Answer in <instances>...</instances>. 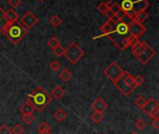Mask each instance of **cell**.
I'll return each mask as SVG.
<instances>
[{
	"instance_id": "17",
	"label": "cell",
	"mask_w": 159,
	"mask_h": 134,
	"mask_svg": "<svg viewBox=\"0 0 159 134\" xmlns=\"http://www.w3.org/2000/svg\"><path fill=\"white\" fill-rule=\"evenodd\" d=\"M5 19L7 22H13L19 20V15L12 8H9L7 11H5Z\"/></svg>"
},
{
	"instance_id": "26",
	"label": "cell",
	"mask_w": 159,
	"mask_h": 134,
	"mask_svg": "<svg viewBox=\"0 0 159 134\" xmlns=\"http://www.w3.org/2000/svg\"><path fill=\"white\" fill-rule=\"evenodd\" d=\"M134 83H135L136 88H138V87L143 86V85L145 83V79H144L141 75H138L137 76L134 77Z\"/></svg>"
},
{
	"instance_id": "9",
	"label": "cell",
	"mask_w": 159,
	"mask_h": 134,
	"mask_svg": "<svg viewBox=\"0 0 159 134\" xmlns=\"http://www.w3.org/2000/svg\"><path fill=\"white\" fill-rule=\"evenodd\" d=\"M156 54H157L156 50L146 43L143 51L140 54V56L137 58V60L143 64H147L156 56Z\"/></svg>"
},
{
	"instance_id": "8",
	"label": "cell",
	"mask_w": 159,
	"mask_h": 134,
	"mask_svg": "<svg viewBox=\"0 0 159 134\" xmlns=\"http://www.w3.org/2000/svg\"><path fill=\"white\" fill-rule=\"evenodd\" d=\"M142 110L148 115L151 118H159V104L154 98H150L146 100L144 105L143 106Z\"/></svg>"
},
{
	"instance_id": "11",
	"label": "cell",
	"mask_w": 159,
	"mask_h": 134,
	"mask_svg": "<svg viewBox=\"0 0 159 134\" xmlns=\"http://www.w3.org/2000/svg\"><path fill=\"white\" fill-rule=\"evenodd\" d=\"M146 32V28L144 27V25L143 23L137 22V21H132L129 25V33L130 35H133L135 37L140 38L144 33Z\"/></svg>"
},
{
	"instance_id": "36",
	"label": "cell",
	"mask_w": 159,
	"mask_h": 134,
	"mask_svg": "<svg viewBox=\"0 0 159 134\" xmlns=\"http://www.w3.org/2000/svg\"><path fill=\"white\" fill-rule=\"evenodd\" d=\"M139 41H140V38L135 37V36H133V35H129V40H128V42H129V47H133V46L136 45Z\"/></svg>"
},
{
	"instance_id": "37",
	"label": "cell",
	"mask_w": 159,
	"mask_h": 134,
	"mask_svg": "<svg viewBox=\"0 0 159 134\" xmlns=\"http://www.w3.org/2000/svg\"><path fill=\"white\" fill-rule=\"evenodd\" d=\"M7 3L9 4V6L11 7H18L20 5L21 0H8Z\"/></svg>"
},
{
	"instance_id": "38",
	"label": "cell",
	"mask_w": 159,
	"mask_h": 134,
	"mask_svg": "<svg viewBox=\"0 0 159 134\" xmlns=\"http://www.w3.org/2000/svg\"><path fill=\"white\" fill-rule=\"evenodd\" d=\"M151 126L157 130L159 129V118H153L152 122H151Z\"/></svg>"
},
{
	"instance_id": "4",
	"label": "cell",
	"mask_w": 159,
	"mask_h": 134,
	"mask_svg": "<svg viewBox=\"0 0 159 134\" xmlns=\"http://www.w3.org/2000/svg\"><path fill=\"white\" fill-rule=\"evenodd\" d=\"M107 3L118 4L121 10L131 18L135 13L144 11L150 6L147 0H109Z\"/></svg>"
},
{
	"instance_id": "34",
	"label": "cell",
	"mask_w": 159,
	"mask_h": 134,
	"mask_svg": "<svg viewBox=\"0 0 159 134\" xmlns=\"http://www.w3.org/2000/svg\"><path fill=\"white\" fill-rule=\"evenodd\" d=\"M135 126L137 127L138 130H143L146 127V122L143 119V118H139L136 122H135Z\"/></svg>"
},
{
	"instance_id": "42",
	"label": "cell",
	"mask_w": 159,
	"mask_h": 134,
	"mask_svg": "<svg viewBox=\"0 0 159 134\" xmlns=\"http://www.w3.org/2000/svg\"><path fill=\"white\" fill-rule=\"evenodd\" d=\"M38 1H40V2H42V1H44V0H38Z\"/></svg>"
},
{
	"instance_id": "20",
	"label": "cell",
	"mask_w": 159,
	"mask_h": 134,
	"mask_svg": "<svg viewBox=\"0 0 159 134\" xmlns=\"http://www.w3.org/2000/svg\"><path fill=\"white\" fill-rule=\"evenodd\" d=\"M72 76H73V74H72V72H70L68 69H63V70L60 73V75H59L60 79H61V80L64 81V82H68V81L72 78Z\"/></svg>"
},
{
	"instance_id": "39",
	"label": "cell",
	"mask_w": 159,
	"mask_h": 134,
	"mask_svg": "<svg viewBox=\"0 0 159 134\" xmlns=\"http://www.w3.org/2000/svg\"><path fill=\"white\" fill-rule=\"evenodd\" d=\"M107 18H108V20H114V19H116V15L110 10V9H108L106 12H105V14H104Z\"/></svg>"
},
{
	"instance_id": "28",
	"label": "cell",
	"mask_w": 159,
	"mask_h": 134,
	"mask_svg": "<svg viewBox=\"0 0 159 134\" xmlns=\"http://www.w3.org/2000/svg\"><path fill=\"white\" fill-rule=\"evenodd\" d=\"M49 68H50L53 72H58V71L61 69V63H60L58 61L54 60V61H52V62L49 63Z\"/></svg>"
},
{
	"instance_id": "16",
	"label": "cell",
	"mask_w": 159,
	"mask_h": 134,
	"mask_svg": "<svg viewBox=\"0 0 159 134\" xmlns=\"http://www.w3.org/2000/svg\"><path fill=\"white\" fill-rule=\"evenodd\" d=\"M50 95H51L52 98H55L56 100H61L65 95V90L61 86H56L52 90Z\"/></svg>"
},
{
	"instance_id": "23",
	"label": "cell",
	"mask_w": 159,
	"mask_h": 134,
	"mask_svg": "<svg viewBox=\"0 0 159 134\" xmlns=\"http://www.w3.org/2000/svg\"><path fill=\"white\" fill-rule=\"evenodd\" d=\"M49 23L54 27V28H58L61 23H62V20L60 18L59 15H54L49 19Z\"/></svg>"
},
{
	"instance_id": "41",
	"label": "cell",
	"mask_w": 159,
	"mask_h": 134,
	"mask_svg": "<svg viewBox=\"0 0 159 134\" xmlns=\"http://www.w3.org/2000/svg\"><path fill=\"white\" fill-rule=\"evenodd\" d=\"M129 134H139V133H138L137 132H135V131H133V132H130V133H129Z\"/></svg>"
},
{
	"instance_id": "40",
	"label": "cell",
	"mask_w": 159,
	"mask_h": 134,
	"mask_svg": "<svg viewBox=\"0 0 159 134\" xmlns=\"http://www.w3.org/2000/svg\"><path fill=\"white\" fill-rule=\"evenodd\" d=\"M38 134H52L51 132H38Z\"/></svg>"
},
{
	"instance_id": "12",
	"label": "cell",
	"mask_w": 159,
	"mask_h": 134,
	"mask_svg": "<svg viewBox=\"0 0 159 134\" xmlns=\"http://www.w3.org/2000/svg\"><path fill=\"white\" fill-rule=\"evenodd\" d=\"M108 108V104L101 97H98L91 104V109L94 110V112L103 113Z\"/></svg>"
},
{
	"instance_id": "14",
	"label": "cell",
	"mask_w": 159,
	"mask_h": 134,
	"mask_svg": "<svg viewBox=\"0 0 159 134\" xmlns=\"http://www.w3.org/2000/svg\"><path fill=\"white\" fill-rule=\"evenodd\" d=\"M34 107L29 103V102H25L23 104L20 105V107L19 108V111L20 112L21 115H29V114H33L34 112Z\"/></svg>"
},
{
	"instance_id": "22",
	"label": "cell",
	"mask_w": 159,
	"mask_h": 134,
	"mask_svg": "<svg viewBox=\"0 0 159 134\" xmlns=\"http://www.w3.org/2000/svg\"><path fill=\"white\" fill-rule=\"evenodd\" d=\"M90 118L91 120L95 123V124H100L103 118H104V116L102 113H99V112H94L91 116H90Z\"/></svg>"
},
{
	"instance_id": "6",
	"label": "cell",
	"mask_w": 159,
	"mask_h": 134,
	"mask_svg": "<svg viewBox=\"0 0 159 134\" xmlns=\"http://www.w3.org/2000/svg\"><path fill=\"white\" fill-rule=\"evenodd\" d=\"M63 55L69 62H71L72 64H75L85 55V51L77 45V43L72 42L66 49H64Z\"/></svg>"
},
{
	"instance_id": "19",
	"label": "cell",
	"mask_w": 159,
	"mask_h": 134,
	"mask_svg": "<svg viewBox=\"0 0 159 134\" xmlns=\"http://www.w3.org/2000/svg\"><path fill=\"white\" fill-rule=\"evenodd\" d=\"M53 118H54L58 122H62V121H64V120L66 119V118H67V113H66L63 109L58 108V109L54 112Z\"/></svg>"
},
{
	"instance_id": "2",
	"label": "cell",
	"mask_w": 159,
	"mask_h": 134,
	"mask_svg": "<svg viewBox=\"0 0 159 134\" xmlns=\"http://www.w3.org/2000/svg\"><path fill=\"white\" fill-rule=\"evenodd\" d=\"M1 33L14 45L19 44L28 34V30L24 28L19 21L7 22L1 30Z\"/></svg>"
},
{
	"instance_id": "30",
	"label": "cell",
	"mask_w": 159,
	"mask_h": 134,
	"mask_svg": "<svg viewBox=\"0 0 159 134\" xmlns=\"http://www.w3.org/2000/svg\"><path fill=\"white\" fill-rule=\"evenodd\" d=\"M11 132H12V134H23L24 133V130H23V128L20 124H16L12 128Z\"/></svg>"
},
{
	"instance_id": "13",
	"label": "cell",
	"mask_w": 159,
	"mask_h": 134,
	"mask_svg": "<svg viewBox=\"0 0 159 134\" xmlns=\"http://www.w3.org/2000/svg\"><path fill=\"white\" fill-rule=\"evenodd\" d=\"M118 22L117 19H114V20H108L106 22H104L102 26H101V31L103 35L107 36L109 34L112 33V31L114 30V27L116 26V24Z\"/></svg>"
},
{
	"instance_id": "32",
	"label": "cell",
	"mask_w": 159,
	"mask_h": 134,
	"mask_svg": "<svg viewBox=\"0 0 159 134\" xmlns=\"http://www.w3.org/2000/svg\"><path fill=\"white\" fill-rule=\"evenodd\" d=\"M52 50H53V53L56 57H61L64 53V48H62L61 46H59Z\"/></svg>"
},
{
	"instance_id": "25",
	"label": "cell",
	"mask_w": 159,
	"mask_h": 134,
	"mask_svg": "<svg viewBox=\"0 0 159 134\" xmlns=\"http://www.w3.org/2000/svg\"><path fill=\"white\" fill-rule=\"evenodd\" d=\"M37 132H50V127L47 122H42L38 125L37 127Z\"/></svg>"
},
{
	"instance_id": "18",
	"label": "cell",
	"mask_w": 159,
	"mask_h": 134,
	"mask_svg": "<svg viewBox=\"0 0 159 134\" xmlns=\"http://www.w3.org/2000/svg\"><path fill=\"white\" fill-rule=\"evenodd\" d=\"M149 17V14L146 10L144 11H140V12H137L133 15L132 19L134 21H137V22H140V23H143L144 21H146Z\"/></svg>"
},
{
	"instance_id": "31",
	"label": "cell",
	"mask_w": 159,
	"mask_h": 134,
	"mask_svg": "<svg viewBox=\"0 0 159 134\" xmlns=\"http://www.w3.org/2000/svg\"><path fill=\"white\" fill-rule=\"evenodd\" d=\"M6 23H7V21L5 19V11L0 7V33H1V30Z\"/></svg>"
},
{
	"instance_id": "24",
	"label": "cell",
	"mask_w": 159,
	"mask_h": 134,
	"mask_svg": "<svg viewBox=\"0 0 159 134\" xmlns=\"http://www.w3.org/2000/svg\"><path fill=\"white\" fill-rule=\"evenodd\" d=\"M34 120V117L33 114H29V115H22L21 116V121L23 123H25L26 125H30L31 123H33V121Z\"/></svg>"
},
{
	"instance_id": "27",
	"label": "cell",
	"mask_w": 159,
	"mask_h": 134,
	"mask_svg": "<svg viewBox=\"0 0 159 134\" xmlns=\"http://www.w3.org/2000/svg\"><path fill=\"white\" fill-rule=\"evenodd\" d=\"M118 21H120V22H123V23H125V24H127L128 26L133 21V19L130 17V16H129V15H127L126 13L124 14V16L121 18V19H119L118 20Z\"/></svg>"
},
{
	"instance_id": "1",
	"label": "cell",
	"mask_w": 159,
	"mask_h": 134,
	"mask_svg": "<svg viewBox=\"0 0 159 134\" xmlns=\"http://www.w3.org/2000/svg\"><path fill=\"white\" fill-rule=\"evenodd\" d=\"M27 102H29L35 110L42 112L52 101L51 95L41 86H37L27 96Z\"/></svg>"
},
{
	"instance_id": "21",
	"label": "cell",
	"mask_w": 159,
	"mask_h": 134,
	"mask_svg": "<svg viewBox=\"0 0 159 134\" xmlns=\"http://www.w3.org/2000/svg\"><path fill=\"white\" fill-rule=\"evenodd\" d=\"M48 45L50 49H54L57 47L61 46V42L59 40V38L57 36H51L48 40Z\"/></svg>"
},
{
	"instance_id": "35",
	"label": "cell",
	"mask_w": 159,
	"mask_h": 134,
	"mask_svg": "<svg viewBox=\"0 0 159 134\" xmlns=\"http://www.w3.org/2000/svg\"><path fill=\"white\" fill-rule=\"evenodd\" d=\"M0 134H12V132H11L10 128L7 125L3 124L0 126Z\"/></svg>"
},
{
	"instance_id": "15",
	"label": "cell",
	"mask_w": 159,
	"mask_h": 134,
	"mask_svg": "<svg viewBox=\"0 0 159 134\" xmlns=\"http://www.w3.org/2000/svg\"><path fill=\"white\" fill-rule=\"evenodd\" d=\"M145 45H146V42H142V41H139L136 45H134L133 47H131V50H132V54L138 58L140 56V54L143 51L144 48H145Z\"/></svg>"
},
{
	"instance_id": "10",
	"label": "cell",
	"mask_w": 159,
	"mask_h": 134,
	"mask_svg": "<svg viewBox=\"0 0 159 134\" xmlns=\"http://www.w3.org/2000/svg\"><path fill=\"white\" fill-rule=\"evenodd\" d=\"M20 23L24 27L26 28L27 30L31 29L34 24H36V22L38 21V19L37 17L31 11H27L21 18L20 20L19 21Z\"/></svg>"
},
{
	"instance_id": "5",
	"label": "cell",
	"mask_w": 159,
	"mask_h": 134,
	"mask_svg": "<svg viewBox=\"0 0 159 134\" xmlns=\"http://www.w3.org/2000/svg\"><path fill=\"white\" fill-rule=\"evenodd\" d=\"M116 88L125 96H129L137 88L134 83V76L128 71H124L123 75L114 82Z\"/></svg>"
},
{
	"instance_id": "3",
	"label": "cell",
	"mask_w": 159,
	"mask_h": 134,
	"mask_svg": "<svg viewBox=\"0 0 159 134\" xmlns=\"http://www.w3.org/2000/svg\"><path fill=\"white\" fill-rule=\"evenodd\" d=\"M129 26L123 22L118 21L116 26L114 27V30L112 31L111 34L107 35V37L120 49L124 50L127 48H129Z\"/></svg>"
},
{
	"instance_id": "33",
	"label": "cell",
	"mask_w": 159,
	"mask_h": 134,
	"mask_svg": "<svg viewBox=\"0 0 159 134\" xmlns=\"http://www.w3.org/2000/svg\"><path fill=\"white\" fill-rule=\"evenodd\" d=\"M145 102H146V99H145L143 96H139V97L137 98V100L135 101V104H136L138 107H140V108L142 109L143 106L144 105Z\"/></svg>"
},
{
	"instance_id": "29",
	"label": "cell",
	"mask_w": 159,
	"mask_h": 134,
	"mask_svg": "<svg viewBox=\"0 0 159 134\" xmlns=\"http://www.w3.org/2000/svg\"><path fill=\"white\" fill-rule=\"evenodd\" d=\"M98 10L102 13V14H105V12L109 9V7H108V5H107V3H105V2H102V3H100L99 5H98Z\"/></svg>"
},
{
	"instance_id": "7",
	"label": "cell",
	"mask_w": 159,
	"mask_h": 134,
	"mask_svg": "<svg viewBox=\"0 0 159 134\" xmlns=\"http://www.w3.org/2000/svg\"><path fill=\"white\" fill-rule=\"evenodd\" d=\"M124 73V70L116 63V62H112L110 63L103 71V74L114 83L116 82Z\"/></svg>"
}]
</instances>
